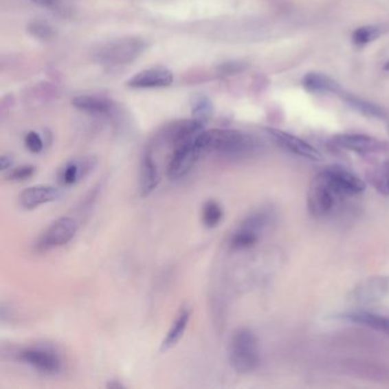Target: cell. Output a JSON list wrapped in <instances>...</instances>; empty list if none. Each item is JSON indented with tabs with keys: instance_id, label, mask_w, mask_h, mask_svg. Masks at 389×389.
Listing matches in <instances>:
<instances>
[{
	"instance_id": "13",
	"label": "cell",
	"mask_w": 389,
	"mask_h": 389,
	"mask_svg": "<svg viewBox=\"0 0 389 389\" xmlns=\"http://www.w3.org/2000/svg\"><path fill=\"white\" fill-rule=\"evenodd\" d=\"M62 197L60 188L51 185H36L24 190L19 197L20 205L24 209H34L48 202L56 201Z\"/></svg>"
},
{
	"instance_id": "24",
	"label": "cell",
	"mask_w": 389,
	"mask_h": 389,
	"mask_svg": "<svg viewBox=\"0 0 389 389\" xmlns=\"http://www.w3.org/2000/svg\"><path fill=\"white\" fill-rule=\"evenodd\" d=\"M370 181L380 194L389 195V162H385L370 175Z\"/></svg>"
},
{
	"instance_id": "16",
	"label": "cell",
	"mask_w": 389,
	"mask_h": 389,
	"mask_svg": "<svg viewBox=\"0 0 389 389\" xmlns=\"http://www.w3.org/2000/svg\"><path fill=\"white\" fill-rule=\"evenodd\" d=\"M140 178H141L140 188H141L142 197H148L151 194L160 181L158 167L152 155L151 150H146L143 155L141 162V177Z\"/></svg>"
},
{
	"instance_id": "22",
	"label": "cell",
	"mask_w": 389,
	"mask_h": 389,
	"mask_svg": "<svg viewBox=\"0 0 389 389\" xmlns=\"http://www.w3.org/2000/svg\"><path fill=\"white\" fill-rule=\"evenodd\" d=\"M259 238H260V233L241 224L232 235V248L236 249V250L252 248L254 245H257Z\"/></svg>"
},
{
	"instance_id": "34",
	"label": "cell",
	"mask_w": 389,
	"mask_h": 389,
	"mask_svg": "<svg viewBox=\"0 0 389 389\" xmlns=\"http://www.w3.org/2000/svg\"><path fill=\"white\" fill-rule=\"evenodd\" d=\"M388 133H389V126H388Z\"/></svg>"
},
{
	"instance_id": "33",
	"label": "cell",
	"mask_w": 389,
	"mask_h": 389,
	"mask_svg": "<svg viewBox=\"0 0 389 389\" xmlns=\"http://www.w3.org/2000/svg\"><path fill=\"white\" fill-rule=\"evenodd\" d=\"M384 70L389 71V60H387L386 64H385V67H384Z\"/></svg>"
},
{
	"instance_id": "6",
	"label": "cell",
	"mask_w": 389,
	"mask_h": 389,
	"mask_svg": "<svg viewBox=\"0 0 389 389\" xmlns=\"http://www.w3.org/2000/svg\"><path fill=\"white\" fill-rule=\"evenodd\" d=\"M78 231V223L71 217H60L52 223L38 238L34 248L38 252H47L67 245L74 238Z\"/></svg>"
},
{
	"instance_id": "23",
	"label": "cell",
	"mask_w": 389,
	"mask_h": 389,
	"mask_svg": "<svg viewBox=\"0 0 389 389\" xmlns=\"http://www.w3.org/2000/svg\"><path fill=\"white\" fill-rule=\"evenodd\" d=\"M342 98L345 100L347 104L351 105L354 110L364 114L366 117L379 118L384 119L386 118V113L383 109L378 105L370 103V102L364 101L362 98H356L354 95L344 94L342 93Z\"/></svg>"
},
{
	"instance_id": "20",
	"label": "cell",
	"mask_w": 389,
	"mask_h": 389,
	"mask_svg": "<svg viewBox=\"0 0 389 389\" xmlns=\"http://www.w3.org/2000/svg\"><path fill=\"white\" fill-rule=\"evenodd\" d=\"M389 291L388 278H373L363 283L355 291V297L359 302H371L379 300Z\"/></svg>"
},
{
	"instance_id": "31",
	"label": "cell",
	"mask_w": 389,
	"mask_h": 389,
	"mask_svg": "<svg viewBox=\"0 0 389 389\" xmlns=\"http://www.w3.org/2000/svg\"><path fill=\"white\" fill-rule=\"evenodd\" d=\"M31 1L38 5V6L47 7V8L54 7L57 3V0H31Z\"/></svg>"
},
{
	"instance_id": "15",
	"label": "cell",
	"mask_w": 389,
	"mask_h": 389,
	"mask_svg": "<svg viewBox=\"0 0 389 389\" xmlns=\"http://www.w3.org/2000/svg\"><path fill=\"white\" fill-rule=\"evenodd\" d=\"M338 319L355 323L359 326H368L381 333H389V316L387 315L366 312V311H353V312L342 313L338 316Z\"/></svg>"
},
{
	"instance_id": "7",
	"label": "cell",
	"mask_w": 389,
	"mask_h": 389,
	"mask_svg": "<svg viewBox=\"0 0 389 389\" xmlns=\"http://www.w3.org/2000/svg\"><path fill=\"white\" fill-rule=\"evenodd\" d=\"M203 152L195 144V141L174 148L168 164L167 176L170 181H179L186 177L193 169Z\"/></svg>"
},
{
	"instance_id": "12",
	"label": "cell",
	"mask_w": 389,
	"mask_h": 389,
	"mask_svg": "<svg viewBox=\"0 0 389 389\" xmlns=\"http://www.w3.org/2000/svg\"><path fill=\"white\" fill-rule=\"evenodd\" d=\"M174 80V74L166 67H152L135 74L127 81L131 88L167 87Z\"/></svg>"
},
{
	"instance_id": "25",
	"label": "cell",
	"mask_w": 389,
	"mask_h": 389,
	"mask_svg": "<svg viewBox=\"0 0 389 389\" xmlns=\"http://www.w3.org/2000/svg\"><path fill=\"white\" fill-rule=\"evenodd\" d=\"M223 215L224 212L219 202L209 200L205 202L202 208V223L205 227H216L219 226V223L222 222Z\"/></svg>"
},
{
	"instance_id": "28",
	"label": "cell",
	"mask_w": 389,
	"mask_h": 389,
	"mask_svg": "<svg viewBox=\"0 0 389 389\" xmlns=\"http://www.w3.org/2000/svg\"><path fill=\"white\" fill-rule=\"evenodd\" d=\"M34 171H36V168L34 166H21V167L10 170L6 178L10 181H27V178H30L34 174Z\"/></svg>"
},
{
	"instance_id": "30",
	"label": "cell",
	"mask_w": 389,
	"mask_h": 389,
	"mask_svg": "<svg viewBox=\"0 0 389 389\" xmlns=\"http://www.w3.org/2000/svg\"><path fill=\"white\" fill-rule=\"evenodd\" d=\"M12 165H13V158L10 155H1V158H0V168H1V170H6Z\"/></svg>"
},
{
	"instance_id": "32",
	"label": "cell",
	"mask_w": 389,
	"mask_h": 389,
	"mask_svg": "<svg viewBox=\"0 0 389 389\" xmlns=\"http://www.w3.org/2000/svg\"><path fill=\"white\" fill-rule=\"evenodd\" d=\"M108 387L109 388H124V386L118 381H112V383L109 384Z\"/></svg>"
},
{
	"instance_id": "1",
	"label": "cell",
	"mask_w": 389,
	"mask_h": 389,
	"mask_svg": "<svg viewBox=\"0 0 389 389\" xmlns=\"http://www.w3.org/2000/svg\"><path fill=\"white\" fill-rule=\"evenodd\" d=\"M195 144L203 153L216 152L225 157H241L255 152L258 141L252 135L234 129L203 131L195 140Z\"/></svg>"
},
{
	"instance_id": "3",
	"label": "cell",
	"mask_w": 389,
	"mask_h": 389,
	"mask_svg": "<svg viewBox=\"0 0 389 389\" xmlns=\"http://www.w3.org/2000/svg\"><path fill=\"white\" fill-rule=\"evenodd\" d=\"M148 44L141 38L127 37L109 41L98 48L95 60L98 63L117 67L126 65L137 60L144 53Z\"/></svg>"
},
{
	"instance_id": "21",
	"label": "cell",
	"mask_w": 389,
	"mask_h": 389,
	"mask_svg": "<svg viewBox=\"0 0 389 389\" xmlns=\"http://www.w3.org/2000/svg\"><path fill=\"white\" fill-rule=\"evenodd\" d=\"M191 110L192 118L205 126L214 114V104L207 95L195 94L191 98Z\"/></svg>"
},
{
	"instance_id": "5",
	"label": "cell",
	"mask_w": 389,
	"mask_h": 389,
	"mask_svg": "<svg viewBox=\"0 0 389 389\" xmlns=\"http://www.w3.org/2000/svg\"><path fill=\"white\" fill-rule=\"evenodd\" d=\"M321 174L340 199L354 197L366 191L364 181L342 166H329L324 168Z\"/></svg>"
},
{
	"instance_id": "10",
	"label": "cell",
	"mask_w": 389,
	"mask_h": 389,
	"mask_svg": "<svg viewBox=\"0 0 389 389\" xmlns=\"http://www.w3.org/2000/svg\"><path fill=\"white\" fill-rule=\"evenodd\" d=\"M266 131L272 137L273 141L276 142V145H278L285 151L290 152L292 155H298V157H302L304 159L313 160V162L323 160L322 153L302 138L297 137L295 135L289 134L287 131L276 129V128H267Z\"/></svg>"
},
{
	"instance_id": "2",
	"label": "cell",
	"mask_w": 389,
	"mask_h": 389,
	"mask_svg": "<svg viewBox=\"0 0 389 389\" xmlns=\"http://www.w3.org/2000/svg\"><path fill=\"white\" fill-rule=\"evenodd\" d=\"M228 359L238 373L255 371L260 362L258 338L249 329H238L232 335Z\"/></svg>"
},
{
	"instance_id": "19",
	"label": "cell",
	"mask_w": 389,
	"mask_h": 389,
	"mask_svg": "<svg viewBox=\"0 0 389 389\" xmlns=\"http://www.w3.org/2000/svg\"><path fill=\"white\" fill-rule=\"evenodd\" d=\"M72 105L81 111L94 114L110 113L113 109V102L109 98L95 95H80L72 98Z\"/></svg>"
},
{
	"instance_id": "14",
	"label": "cell",
	"mask_w": 389,
	"mask_h": 389,
	"mask_svg": "<svg viewBox=\"0 0 389 389\" xmlns=\"http://www.w3.org/2000/svg\"><path fill=\"white\" fill-rule=\"evenodd\" d=\"M96 165V160L93 157L74 159L60 168L58 171V181L63 186L77 184L86 175L89 174Z\"/></svg>"
},
{
	"instance_id": "8",
	"label": "cell",
	"mask_w": 389,
	"mask_h": 389,
	"mask_svg": "<svg viewBox=\"0 0 389 389\" xmlns=\"http://www.w3.org/2000/svg\"><path fill=\"white\" fill-rule=\"evenodd\" d=\"M17 359L45 375H57L62 370V359L54 351L45 347H25L17 353Z\"/></svg>"
},
{
	"instance_id": "26",
	"label": "cell",
	"mask_w": 389,
	"mask_h": 389,
	"mask_svg": "<svg viewBox=\"0 0 389 389\" xmlns=\"http://www.w3.org/2000/svg\"><path fill=\"white\" fill-rule=\"evenodd\" d=\"M380 34H381V30H380L379 27H376V25L357 27L353 32V43L356 46H364V45L376 41L377 38H379Z\"/></svg>"
},
{
	"instance_id": "17",
	"label": "cell",
	"mask_w": 389,
	"mask_h": 389,
	"mask_svg": "<svg viewBox=\"0 0 389 389\" xmlns=\"http://www.w3.org/2000/svg\"><path fill=\"white\" fill-rule=\"evenodd\" d=\"M302 86L306 91L312 94H324V93L342 94L340 86L326 74H315V72L307 74L302 78Z\"/></svg>"
},
{
	"instance_id": "27",
	"label": "cell",
	"mask_w": 389,
	"mask_h": 389,
	"mask_svg": "<svg viewBox=\"0 0 389 389\" xmlns=\"http://www.w3.org/2000/svg\"><path fill=\"white\" fill-rule=\"evenodd\" d=\"M27 31L30 32L31 36L41 41H48L54 36V29L51 24L41 20L31 21L30 23L27 24Z\"/></svg>"
},
{
	"instance_id": "11",
	"label": "cell",
	"mask_w": 389,
	"mask_h": 389,
	"mask_svg": "<svg viewBox=\"0 0 389 389\" xmlns=\"http://www.w3.org/2000/svg\"><path fill=\"white\" fill-rule=\"evenodd\" d=\"M333 143L339 148L356 153H375L384 148L383 142L368 135L342 134L333 137Z\"/></svg>"
},
{
	"instance_id": "9",
	"label": "cell",
	"mask_w": 389,
	"mask_h": 389,
	"mask_svg": "<svg viewBox=\"0 0 389 389\" xmlns=\"http://www.w3.org/2000/svg\"><path fill=\"white\" fill-rule=\"evenodd\" d=\"M203 129L205 124L194 120L193 118L190 120L175 121L164 128L160 134V141L171 148H176L181 145L195 141Z\"/></svg>"
},
{
	"instance_id": "29",
	"label": "cell",
	"mask_w": 389,
	"mask_h": 389,
	"mask_svg": "<svg viewBox=\"0 0 389 389\" xmlns=\"http://www.w3.org/2000/svg\"><path fill=\"white\" fill-rule=\"evenodd\" d=\"M24 142H25V146H27V150L32 153H41L44 148V142L41 140V136L34 131H30L25 136Z\"/></svg>"
},
{
	"instance_id": "4",
	"label": "cell",
	"mask_w": 389,
	"mask_h": 389,
	"mask_svg": "<svg viewBox=\"0 0 389 389\" xmlns=\"http://www.w3.org/2000/svg\"><path fill=\"white\" fill-rule=\"evenodd\" d=\"M333 188L326 181L321 173L316 175L309 185L307 193V208L314 217H323L333 212V207L339 200Z\"/></svg>"
},
{
	"instance_id": "18",
	"label": "cell",
	"mask_w": 389,
	"mask_h": 389,
	"mask_svg": "<svg viewBox=\"0 0 389 389\" xmlns=\"http://www.w3.org/2000/svg\"><path fill=\"white\" fill-rule=\"evenodd\" d=\"M191 318V309L184 306L178 313L177 318L175 319L173 326L168 331L164 342L162 344V352H167L177 345L181 337L184 335L185 331L188 329V324Z\"/></svg>"
}]
</instances>
